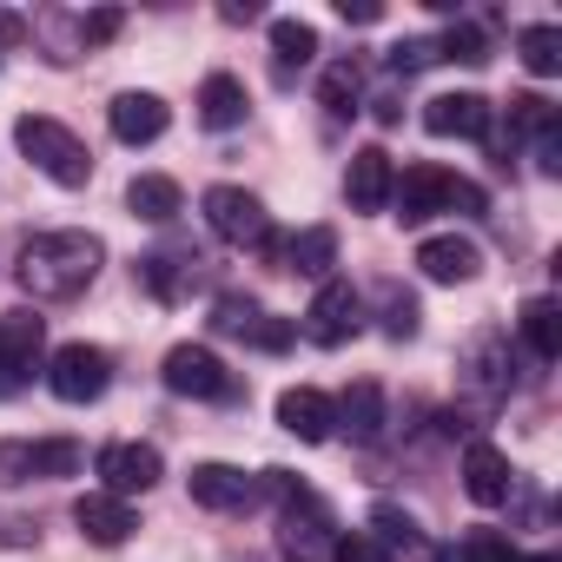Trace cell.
Instances as JSON below:
<instances>
[{
  "label": "cell",
  "instance_id": "cell-1",
  "mask_svg": "<svg viewBox=\"0 0 562 562\" xmlns=\"http://www.w3.org/2000/svg\"><path fill=\"white\" fill-rule=\"evenodd\" d=\"M100 265H106V245L93 232H34L21 245L14 278H21V292L34 305H67L100 278Z\"/></svg>",
  "mask_w": 562,
  "mask_h": 562
},
{
  "label": "cell",
  "instance_id": "cell-2",
  "mask_svg": "<svg viewBox=\"0 0 562 562\" xmlns=\"http://www.w3.org/2000/svg\"><path fill=\"white\" fill-rule=\"evenodd\" d=\"M391 205H397L404 225H424V218H437V212H470V218H476L490 199H483L476 179H457V172H443V166H411L404 179H391Z\"/></svg>",
  "mask_w": 562,
  "mask_h": 562
},
{
  "label": "cell",
  "instance_id": "cell-3",
  "mask_svg": "<svg viewBox=\"0 0 562 562\" xmlns=\"http://www.w3.org/2000/svg\"><path fill=\"white\" fill-rule=\"evenodd\" d=\"M14 146L27 153V166H41L54 186H67V192H80L87 179H93V153L60 126V120H47V113H27L21 126H14Z\"/></svg>",
  "mask_w": 562,
  "mask_h": 562
},
{
  "label": "cell",
  "instance_id": "cell-4",
  "mask_svg": "<svg viewBox=\"0 0 562 562\" xmlns=\"http://www.w3.org/2000/svg\"><path fill=\"white\" fill-rule=\"evenodd\" d=\"M338 516H331V503L325 496H312V490H299L292 503H285V522H278V549H285L292 562H331L338 555Z\"/></svg>",
  "mask_w": 562,
  "mask_h": 562
},
{
  "label": "cell",
  "instance_id": "cell-5",
  "mask_svg": "<svg viewBox=\"0 0 562 562\" xmlns=\"http://www.w3.org/2000/svg\"><path fill=\"white\" fill-rule=\"evenodd\" d=\"M159 378H166L172 397H199V404H232V397H238V378H232L205 345H172L166 364H159Z\"/></svg>",
  "mask_w": 562,
  "mask_h": 562
},
{
  "label": "cell",
  "instance_id": "cell-6",
  "mask_svg": "<svg viewBox=\"0 0 562 562\" xmlns=\"http://www.w3.org/2000/svg\"><path fill=\"white\" fill-rule=\"evenodd\" d=\"M80 463H87V450L74 437H41V443L8 437V443H0V483H8V490H21L34 476H74Z\"/></svg>",
  "mask_w": 562,
  "mask_h": 562
},
{
  "label": "cell",
  "instance_id": "cell-7",
  "mask_svg": "<svg viewBox=\"0 0 562 562\" xmlns=\"http://www.w3.org/2000/svg\"><path fill=\"white\" fill-rule=\"evenodd\" d=\"M47 351V318L41 312H8L0 318V397H21L41 371Z\"/></svg>",
  "mask_w": 562,
  "mask_h": 562
},
{
  "label": "cell",
  "instance_id": "cell-8",
  "mask_svg": "<svg viewBox=\"0 0 562 562\" xmlns=\"http://www.w3.org/2000/svg\"><path fill=\"white\" fill-rule=\"evenodd\" d=\"M358 331H364V299L351 292V278H325V285L312 292V305H305V338L325 345V351H338Z\"/></svg>",
  "mask_w": 562,
  "mask_h": 562
},
{
  "label": "cell",
  "instance_id": "cell-9",
  "mask_svg": "<svg viewBox=\"0 0 562 562\" xmlns=\"http://www.w3.org/2000/svg\"><path fill=\"white\" fill-rule=\"evenodd\" d=\"M47 384H54L60 404H93V397H106V384H113V358H106L100 345H60V351L47 358Z\"/></svg>",
  "mask_w": 562,
  "mask_h": 562
},
{
  "label": "cell",
  "instance_id": "cell-10",
  "mask_svg": "<svg viewBox=\"0 0 562 562\" xmlns=\"http://www.w3.org/2000/svg\"><path fill=\"white\" fill-rule=\"evenodd\" d=\"M205 225H212V238H225V245H265L271 238V218H265V205L245 192V186H212L205 199Z\"/></svg>",
  "mask_w": 562,
  "mask_h": 562
},
{
  "label": "cell",
  "instance_id": "cell-11",
  "mask_svg": "<svg viewBox=\"0 0 562 562\" xmlns=\"http://www.w3.org/2000/svg\"><path fill=\"white\" fill-rule=\"evenodd\" d=\"M212 331L245 338V345H258V351H285V345H292V325H285V318H271L258 299H238V292H218V299H212Z\"/></svg>",
  "mask_w": 562,
  "mask_h": 562
},
{
  "label": "cell",
  "instance_id": "cell-12",
  "mask_svg": "<svg viewBox=\"0 0 562 562\" xmlns=\"http://www.w3.org/2000/svg\"><path fill=\"white\" fill-rule=\"evenodd\" d=\"M93 470H100V490H106V496H146L166 463H159L153 443H106V450L93 457Z\"/></svg>",
  "mask_w": 562,
  "mask_h": 562
},
{
  "label": "cell",
  "instance_id": "cell-13",
  "mask_svg": "<svg viewBox=\"0 0 562 562\" xmlns=\"http://www.w3.org/2000/svg\"><path fill=\"white\" fill-rule=\"evenodd\" d=\"M490 100L483 93H437L430 106H424V126L437 133V139H490Z\"/></svg>",
  "mask_w": 562,
  "mask_h": 562
},
{
  "label": "cell",
  "instance_id": "cell-14",
  "mask_svg": "<svg viewBox=\"0 0 562 562\" xmlns=\"http://www.w3.org/2000/svg\"><path fill=\"white\" fill-rule=\"evenodd\" d=\"M391 179H397L391 153H384V146H358L351 166H345V199H351V212H384V205H391Z\"/></svg>",
  "mask_w": 562,
  "mask_h": 562
},
{
  "label": "cell",
  "instance_id": "cell-15",
  "mask_svg": "<svg viewBox=\"0 0 562 562\" xmlns=\"http://www.w3.org/2000/svg\"><path fill=\"white\" fill-rule=\"evenodd\" d=\"M74 522H80V536L100 542V549H120V542L139 529L133 503H126V496H106V490H87V496L74 503Z\"/></svg>",
  "mask_w": 562,
  "mask_h": 562
},
{
  "label": "cell",
  "instance_id": "cell-16",
  "mask_svg": "<svg viewBox=\"0 0 562 562\" xmlns=\"http://www.w3.org/2000/svg\"><path fill=\"white\" fill-rule=\"evenodd\" d=\"M417 271L430 278V285H470V278L483 271V251H476L470 238L443 232V238H424V245H417Z\"/></svg>",
  "mask_w": 562,
  "mask_h": 562
},
{
  "label": "cell",
  "instance_id": "cell-17",
  "mask_svg": "<svg viewBox=\"0 0 562 562\" xmlns=\"http://www.w3.org/2000/svg\"><path fill=\"white\" fill-rule=\"evenodd\" d=\"M106 126H113L120 146H153V139L172 126V113H166L159 93H120V100L106 106Z\"/></svg>",
  "mask_w": 562,
  "mask_h": 562
},
{
  "label": "cell",
  "instance_id": "cell-18",
  "mask_svg": "<svg viewBox=\"0 0 562 562\" xmlns=\"http://www.w3.org/2000/svg\"><path fill=\"white\" fill-rule=\"evenodd\" d=\"M463 490H470V503H476V509H503V503H509V490H516L509 457H503L496 443H470V450H463Z\"/></svg>",
  "mask_w": 562,
  "mask_h": 562
},
{
  "label": "cell",
  "instance_id": "cell-19",
  "mask_svg": "<svg viewBox=\"0 0 562 562\" xmlns=\"http://www.w3.org/2000/svg\"><path fill=\"white\" fill-rule=\"evenodd\" d=\"M278 424H285L299 443H331V437H338V411H331V397L312 391V384H299V391L278 397Z\"/></svg>",
  "mask_w": 562,
  "mask_h": 562
},
{
  "label": "cell",
  "instance_id": "cell-20",
  "mask_svg": "<svg viewBox=\"0 0 562 562\" xmlns=\"http://www.w3.org/2000/svg\"><path fill=\"white\" fill-rule=\"evenodd\" d=\"M186 490H192L199 509H245V503L258 496V483H251L245 470H232V463H199V470L186 476Z\"/></svg>",
  "mask_w": 562,
  "mask_h": 562
},
{
  "label": "cell",
  "instance_id": "cell-21",
  "mask_svg": "<svg viewBox=\"0 0 562 562\" xmlns=\"http://www.w3.org/2000/svg\"><path fill=\"white\" fill-rule=\"evenodd\" d=\"M139 285H146L159 305H179V299L199 285V258H192V251H146V258H139Z\"/></svg>",
  "mask_w": 562,
  "mask_h": 562
},
{
  "label": "cell",
  "instance_id": "cell-22",
  "mask_svg": "<svg viewBox=\"0 0 562 562\" xmlns=\"http://www.w3.org/2000/svg\"><path fill=\"white\" fill-rule=\"evenodd\" d=\"M126 205H133V218H146V225H172V218L186 212V192H179V179H166V172H139V179L126 186Z\"/></svg>",
  "mask_w": 562,
  "mask_h": 562
},
{
  "label": "cell",
  "instance_id": "cell-23",
  "mask_svg": "<svg viewBox=\"0 0 562 562\" xmlns=\"http://www.w3.org/2000/svg\"><path fill=\"white\" fill-rule=\"evenodd\" d=\"M245 113H251V100H245V87H238L232 74H212V80L199 87V120H205L212 133H232V126H245Z\"/></svg>",
  "mask_w": 562,
  "mask_h": 562
},
{
  "label": "cell",
  "instance_id": "cell-24",
  "mask_svg": "<svg viewBox=\"0 0 562 562\" xmlns=\"http://www.w3.org/2000/svg\"><path fill=\"white\" fill-rule=\"evenodd\" d=\"M331 411H338V430H351L358 443H378L384 437V391L378 384H351Z\"/></svg>",
  "mask_w": 562,
  "mask_h": 562
},
{
  "label": "cell",
  "instance_id": "cell-25",
  "mask_svg": "<svg viewBox=\"0 0 562 562\" xmlns=\"http://www.w3.org/2000/svg\"><path fill=\"white\" fill-rule=\"evenodd\" d=\"M278 251H285L292 271H305V278H318V285H325L331 265H338V232H331V225H305L292 245H278Z\"/></svg>",
  "mask_w": 562,
  "mask_h": 562
},
{
  "label": "cell",
  "instance_id": "cell-26",
  "mask_svg": "<svg viewBox=\"0 0 562 562\" xmlns=\"http://www.w3.org/2000/svg\"><path fill=\"white\" fill-rule=\"evenodd\" d=\"M516 325H522V345H529L542 364H549V358H562V305H555V299H529Z\"/></svg>",
  "mask_w": 562,
  "mask_h": 562
},
{
  "label": "cell",
  "instance_id": "cell-27",
  "mask_svg": "<svg viewBox=\"0 0 562 562\" xmlns=\"http://www.w3.org/2000/svg\"><path fill=\"white\" fill-rule=\"evenodd\" d=\"M516 60L536 74V80H549V74H562V27H522L516 34Z\"/></svg>",
  "mask_w": 562,
  "mask_h": 562
},
{
  "label": "cell",
  "instance_id": "cell-28",
  "mask_svg": "<svg viewBox=\"0 0 562 562\" xmlns=\"http://www.w3.org/2000/svg\"><path fill=\"white\" fill-rule=\"evenodd\" d=\"M271 54H278V74L312 67L318 60V27H305V21H271Z\"/></svg>",
  "mask_w": 562,
  "mask_h": 562
},
{
  "label": "cell",
  "instance_id": "cell-29",
  "mask_svg": "<svg viewBox=\"0 0 562 562\" xmlns=\"http://www.w3.org/2000/svg\"><path fill=\"white\" fill-rule=\"evenodd\" d=\"M358 93H364V74H358L351 60H338V67H325V80H318V100H325V113H331V120H345V113H358Z\"/></svg>",
  "mask_w": 562,
  "mask_h": 562
},
{
  "label": "cell",
  "instance_id": "cell-30",
  "mask_svg": "<svg viewBox=\"0 0 562 562\" xmlns=\"http://www.w3.org/2000/svg\"><path fill=\"white\" fill-rule=\"evenodd\" d=\"M371 536H378V542H384L391 555H397V549H417V542H424V536H417V522H411L404 509H391V503H378V509H371Z\"/></svg>",
  "mask_w": 562,
  "mask_h": 562
},
{
  "label": "cell",
  "instance_id": "cell-31",
  "mask_svg": "<svg viewBox=\"0 0 562 562\" xmlns=\"http://www.w3.org/2000/svg\"><path fill=\"white\" fill-rule=\"evenodd\" d=\"M450 562H516V549H509L503 529H470V536L450 549Z\"/></svg>",
  "mask_w": 562,
  "mask_h": 562
},
{
  "label": "cell",
  "instance_id": "cell-32",
  "mask_svg": "<svg viewBox=\"0 0 562 562\" xmlns=\"http://www.w3.org/2000/svg\"><path fill=\"white\" fill-rule=\"evenodd\" d=\"M437 60H463V67H483L490 60V41H483V27H450L443 41H437Z\"/></svg>",
  "mask_w": 562,
  "mask_h": 562
},
{
  "label": "cell",
  "instance_id": "cell-33",
  "mask_svg": "<svg viewBox=\"0 0 562 562\" xmlns=\"http://www.w3.org/2000/svg\"><path fill=\"white\" fill-rule=\"evenodd\" d=\"M509 126H516V133H549V126H555V106H549L542 93H516V100H509Z\"/></svg>",
  "mask_w": 562,
  "mask_h": 562
},
{
  "label": "cell",
  "instance_id": "cell-34",
  "mask_svg": "<svg viewBox=\"0 0 562 562\" xmlns=\"http://www.w3.org/2000/svg\"><path fill=\"white\" fill-rule=\"evenodd\" d=\"M417 318H424L417 299L397 292V285H384V331H391V338H417Z\"/></svg>",
  "mask_w": 562,
  "mask_h": 562
},
{
  "label": "cell",
  "instance_id": "cell-35",
  "mask_svg": "<svg viewBox=\"0 0 562 562\" xmlns=\"http://www.w3.org/2000/svg\"><path fill=\"white\" fill-rule=\"evenodd\" d=\"M331 562H397V555H391L371 529H351V536H338V555H331Z\"/></svg>",
  "mask_w": 562,
  "mask_h": 562
},
{
  "label": "cell",
  "instance_id": "cell-36",
  "mask_svg": "<svg viewBox=\"0 0 562 562\" xmlns=\"http://www.w3.org/2000/svg\"><path fill=\"white\" fill-rule=\"evenodd\" d=\"M430 60H437V41H397V47H391V67H397V74H417V67H430Z\"/></svg>",
  "mask_w": 562,
  "mask_h": 562
},
{
  "label": "cell",
  "instance_id": "cell-37",
  "mask_svg": "<svg viewBox=\"0 0 562 562\" xmlns=\"http://www.w3.org/2000/svg\"><path fill=\"white\" fill-rule=\"evenodd\" d=\"M120 27H126V14H120V8H100V14H87V21H80V34H87V47H100V41H113Z\"/></svg>",
  "mask_w": 562,
  "mask_h": 562
},
{
  "label": "cell",
  "instance_id": "cell-38",
  "mask_svg": "<svg viewBox=\"0 0 562 562\" xmlns=\"http://www.w3.org/2000/svg\"><path fill=\"white\" fill-rule=\"evenodd\" d=\"M338 14H345V21H358V27H371L384 8H378V0H338Z\"/></svg>",
  "mask_w": 562,
  "mask_h": 562
},
{
  "label": "cell",
  "instance_id": "cell-39",
  "mask_svg": "<svg viewBox=\"0 0 562 562\" xmlns=\"http://www.w3.org/2000/svg\"><path fill=\"white\" fill-rule=\"evenodd\" d=\"M27 34V21L21 14H8V8H0V47H8V41H21Z\"/></svg>",
  "mask_w": 562,
  "mask_h": 562
},
{
  "label": "cell",
  "instance_id": "cell-40",
  "mask_svg": "<svg viewBox=\"0 0 562 562\" xmlns=\"http://www.w3.org/2000/svg\"><path fill=\"white\" fill-rule=\"evenodd\" d=\"M516 562H562V555H516Z\"/></svg>",
  "mask_w": 562,
  "mask_h": 562
}]
</instances>
